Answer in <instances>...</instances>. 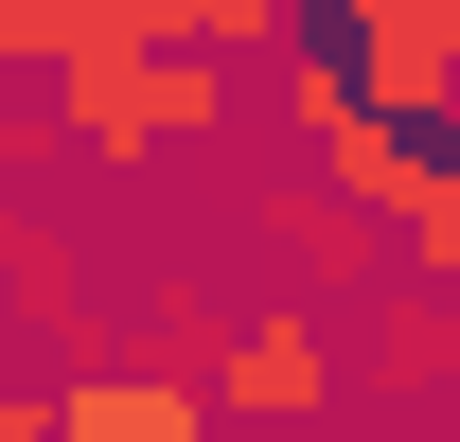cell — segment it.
Here are the masks:
<instances>
[{"label":"cell","instance_id":"5b68a950","mask_svg":"<svg viewBox=\"0 0 460 442\" xmlns=\"http://www.w3.org/2000/svg\"><path fill=\"white\" fill-rule=\"evenodd\" d=\"M354 389H390V407H443L460 389V283L443 266H390L354 301Z\"/></svg>","mask_w":460,"mask_h":442},{"label":"cell","instance_id":"8992f818","mask_svg":"<svg viewBox=\"0 0 460 442\" xmlns=\"http://www.w3.org/2000/svg\"><path fill=\"white\" fill-rule=\"evenodd\" d=\"M107 36H142V0H0V54L54 89L71 54H107Z\"/></svg>","mask_w":460,"mask_h":442},{"label":"cell","instance_id":"ba28073f","mask_svg":"<svg viewBox=\"0 0 460 442\" xmlns=\"http://www.w3.org/2000/svg\"><path fill=\"white\" fill-rule=\"evenodd\" d=\"M301 0H142V36H195V54H266Z\"/></svg>","mask_w":460,"mask_h":442},{"label":"cell","instance_id":"6da1fadb","mask_svg":"<svg viewBox=\"0 0 460 442\" xmlns=\"http://www.w3.org/2000/svg\"><path fill=\"white\" fill-rule=\"evenodd\" d=\"M54 107H71V142H89V160H142V142H213V124L248 107V71L195 54V36H107V54L54 71Z\"/></svg>","mask_w":460,"mask_h":442},{"label":"cell","instance_id":"30bf717a","mask_svg":"<svg viewBox=\"0 0 460 442\" xmlns=\"http://www.w3.org/2000/svg\"><path fill=\"white\" fill-rule=\"evenodd\" d=\"M443 142H460V107H443Z\"/></svg>","mask_w":460,"mask_h":442},{"label":"cell","instance_id":"9c48e42d","mask_svg":"<svg viewBox=\"0 0 460 442\" xmlns=\"http://www.w3.org/2000/svg\"><path fill=\"white\" fill-rule=\"evenodd\" d=\"M443 442H460V389H443Z\"/></svg>","mask_w":460,"mask_h":442},{"label":"cell","instance_id":"7a4b0ae2","mask_svg":"<svg viewBox=\"0 0 460 442\" xmlns=\"http://www.w3.org/2000/svg\"><path fill=\"white\" fill-rule=\"evenodd\" d=\"M337 389H354V319L319 283H284V301H248V319L213 336V407L230 425H319Z\"/></svg>","mask_w":460,"mask_h":442},{"label":"cell","instance_id":"52a82bcc","mask_svg":"<svg viewBox=\"0 0 460 442\" xmlns=\"http://www.w3.org/2000/svg\"><path fill=\"white\" fill-rule=\"evenodd\" d=\"M0 266H18V301H36V336H54V354H89V283H71V248H54V213H36V195L0 213Z\"/></svg>","mask_w":460,"mask_h":442},{"label":"cell","instance_id":"277c9868","mask_svg":"<svg viewBox=\"0 0 460 442\" xmlns=\"http://www.w3.org/2000/svg\"><path fill=\"white\" fill-rule=\"evenodd\" d=\"M213 425H230V407H213L195 354H107V372L71 354V372H54V442H213Z\"/></svg>","mask_w":460,"mask_h":442},{"label":"cell","instance_id":"3957f363","mask_svg":"<svg viewBox=\"0 0 460 442\" xmlns=\"http://www.w3.org/2000/svg\"><path fill=\"white\" fill-rule=\"evenodd\" d=\"M319 36L354 54V89L390 124H443L460 107V0H319Z\"/></svg>","mask_w":460,"mask_h":442}]
</instances>
